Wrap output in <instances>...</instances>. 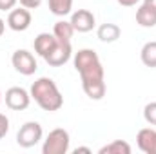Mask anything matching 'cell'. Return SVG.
<instances>
[{"label":"cell","instance_id":"ac0fdd59","mask_svg":"<svg viewBox=\"0 0 156 154\" xmlns=\"http://www.w3.org/2000/svg\"><path fill=\"white\" fill-rule=\"evenodd\" d=\"M144 120L149 125H156V102H149L144 107Z\"/></svg>","mask_w":156,"mask_h":154},{"label":"cell","instance_id":"7402d4cb","mask_svg":"<svg viewBox=\"0 0 156 154\" xmlns=\"http://www.w3.org/2000/svg\"><path fill=\"white\" fill-rule=\"evenodd\" d=\"M120 5H123V7H133V5H136L140 0H116Z\"/></svg>","mask_w":156,"mask_h":154},{"label":"cell","instance_id":"cb8c5ba5","mask_svg":"<svg viewBox=\"0 0 156 154\" xmlns=\"http://www.w3.org/2000/svg\"><path fill=\"white\" fill-rule=\"evenodd\" d=\"M4 31H5V22H4V20L0 18V37L4 35Z\"/></svg>","mask_w":156,"mask_h":154},{"label":"cell","instance_id":"603a6c76","mask_svg":"<svg viewBox=\"0 0 156 154\" xmlns=\"http://www.w3.org/2000/svg\"><path fill=\"white\" fill-rule=\"evenodd\" d=\"M78 152H87V154H91V149H89V147H76V149H75V154H78Z\"/></svg>","mask_w":156,"mask_h":154},{"label":"cell","instance_id":"ffe728a7","mask_svg":"<svg viewBox=\"0 0 156 154\" xmlns=\"http://www.w3.org/2000/svg\"><path fill=\"white\" fill-rule=\"evenodd\" d=\"M18 2L22 7H27V9H37L42 4V0H18Z\"/></svg>","mask_w":156,"mask_h":154},{"label":"cell","instance_id":"8fae6325","mask_svg":"<svg viewBox=\"0 0 156 154\" xmlns=\"http://www.w3.org/2000/svg\"><path fill=\"white\" fill-rule=\"evenodd\" d=\"M56 44H58V38L53 33H40L38 37L35 38V53L38 56H42V58H45L55 49Z\"/></svg>","mask_w":156,"mask_h":154},{"label":"cell","instance_id":"30bf717a","mask_svg":"<svg viewBox=\"0 0 156 154\" xmlns=\"http://www.w3.org/2000/svg\"><path fill=\"white\" fill-rule=\"evenodd\" d=\"M136 143L138 149L145 154H156V131L151 127L140 129L136 134Z\"/></svg>","mask_w":156,"mask_h":154},{"label":"cell","instance_id":"8992f818","mask_svg":"<svg viewBox=\"0 0 156 154\" xmlns=\"http://www.w3.org/2000/svg\"><path fill=\"white\" fill-rule=\"evenodd\" d=\"M31 103V93L24 87H9L5 91V105L11 111H26Z\"/></svg>","mask_w":156,"mask_h":154},{"label":"cell","instance_id":"9a60e30c","mask_svg":"<svg viewBox=\"0 0 156 154\" xmlns=\"http://www.w3.org/2000/svg\"><path fill=\"white\" fill-rule=\"evenodd\" d=\"M53 35L56 37L58 40H66V42H71L73 35H75V27L71 22L67 20H58L53 27Z\"/></svg>","mask_w":156,"mask_h":154},{"label":"cell","instance_id":"2e32d148","mask_svg":"<svg viewBox=\"0 0 156 154\" xmlns=\"http://www.w3.org/2000/svg\"><path fill=\"white\" fill-rule=\"evenodd\" d=\"M131 145L127 143V142H123V140H115V142H111V143H107V145H104L98 152L100 154H131Z\"/></svg>","mask_w":156,"mask_h":154},{"label":"cell","instance_id":"277c9868","mask_svg":"<svg viewBox=\"0 0 156 154\" xmlns=\"http://www.w3.org/2000/svg\"><path fill=\"white\" fill-rule=\"evenodd\" d=\"M42 136H44V131L38 121H26L16 134V143L22 149H31L42 140Z\"/></svg>","mask_w":156,"mask_h":154},{"label":"cell","instance_id":"9c48e42d","mask_svg":"<svg viewBox=\"0 0 156 154\" xmlns=\"http://www.w3.org/2000/svg\"><path fill=\"white\" fill-rule=\"evenodd\" d=\"M69 22L73 24L75 31H78V33H89L96 26V18H94V15L89 9H78V11H75L71 15Z\"/></svg>","mask_w":156,"mask_h":154},{"label":"cell","instance_id":"5bb4252c","mask_svg":"<svg viewBox=\"0 0 156 154\" xmlns=\"http://www.w3.org/2000/svg\"><path fill=\"white\" fill-rule=\"evenodd\" d=\"M140 58H142V64L156 69V40H151L147 44H144L142 51H140Z\"/></svg>","mask_w":156,"mask_h":154},{"label":"cell","instance_id":"484cf974","mask_svg":"<svg viewBox=\"0 0 156 154\" xmlns=\"http://www.w3.org/2000/svg\"><path fill=\"white\" fill-rule=\"evenodd\" d=\"M0 102H2V93H0Z\"/></svg>","mask_w":156,"mask_h":154},{"label":"cell","instance_id":"52a82bcc","mask_svg":"<svg viewBox=\"0 0 156 154\" xmlns=\"http://www.w3.org/2000/svg\"><path fill=\"white\" fill-rule=\"evenodd\" d=\"M73 56V47H71V42H66V40H58V44L55 45V49L44 58L51 67H60L64 64H67Z\"/></svg>","mask_w":156,"mask_h":154},{"label":"cell","instance_id":"44dd1931","mask_svg":"<svg viewBox=\"0 0 156 154\" xmlns=\"http://www.w3.org/2000/svg\"><path fill=\"white\" fill-rule=\"evenodd\" d=\"M18 0H0V11H11Z\"/></svg>","mask_w":156,"mask_h":154},{"label":"cell","instance_id":"4fadbf2b","mask_svg":"<svg viewBox=\"0 0 156 154\" xmlns=\"http://www.w3.org/2000/svg\"><path fill=\"white\" fill-rule=\"evenodd\" d=\"M120 35H122V29L118 27L116 24H111V22L102 24V26L96 29V37L102 40L104 44H113V42H116V40L120 38Z\"/></svg>","mask_w":156,"mask_h":154},{"label":"cell","instance_id":"5b68a950","mask_svg":"<svg viewBox=\"0 0 156 154\" xmlns=\"http://www.w3.org/2000/svg\"><path fill=\"white\" fill-rule=\"evenodd\" d=\"M11 64L15 67L16 73L24 75V76H31L37 73L38 69V64H37V58L33 56V53H29L27 49H16L11 56Z\"/></svg>","mask_w":156,"mask_h":154},{"label":"cell","instance_id":"d4e9b609","mask_svg":"<svg viewBox=\"0 0 156 154\" xmlns=\"http://www.w3.org/2000/svg\"><path fill=\"white\" fill-rule=\"evenodd\" d=\"M144 4H147V5H151V7L156 9V0H144Z\"/></svg>","mask_w":156,"mask_h":154},{"label":"cell","instance_id":"ba28073f","mask_svg":"<svg viewBox=\"0 0 156 154\" xmlns=\"http://www.w3.org/2000/svg\"><path fill=\"white\" fill-rule=\"evenodd\" d=\"M31 20H33V16H31V11L27 7H18V9L13 7L7 15V26H9V29H13L16 33L29 29Z\"/></svg>","mask_w":156,"mask_h":154},{"label":"cell","instance_id":"7a4b0ae2","mask_svg":"<svg viewBox=\"0 0 156 154\" xmlns=\"http://www.w3.org/2000/svg\"><path fill=\"white\" fill-rule=\"evenodd\" d=\"M29 93H31V98L38 103L40 109H44L47 113H55V111L62 109V105H64V96L53 78L42 76L35 80Z\"/></svg>","mask_w":156,"mask_h":154},{"label":"cell","instance_id":"e0dca14e","mask_svg":"<svg viewBox=\"0 0 156 154\" xmlns=\"http://www.w3.org/2000/svg\"><path fill=\"white\" fill-rule=\"evenodd\" d=\"M49 11L56 16H66L73 9V0H47Z\"/></svg>","mask_w":156,"mask_h":154},{"label":"cell","instance_id":"7c38bea8","mask_svg":"<svg viewBox=\"0 0 156 154\" xmlns=\"http://www.w3.org/2000/svg\"><path fill=\"white\" fill-rule=\"evenodd\" d=\"M136 22L142 27H154L156 26V9L151 7V5H147V4H142L136 9Z\"/></svg>","mask_w":156,"mask_h":154},{"label":"cell","instance_id":"3957f363","mask_svg":"<svg viewBox=\"0 0 156 154\" xmlns=\"http://www.w3.org/2000/svg\"><path fill=\"white\" fill-rule=\"evenodd\" d=\"M71 145V136L66 129H53L47 138L44 140L42 145V154H66L69 152Z\"/></svg>","mask_w":156,"mask_h":154},{"label":"cell","instance_id":"6da1fadb","mask_svg":"<svg viewBox=\"0 0 156 154\" xmlns=\"http://www.w3.org/2000/svg\"><path fill=\"white\" fill-rule=\"evenodd\" d=\"M75 69L80 75L82 89L91 100H102L105 96V75L100 56L94 49H80L73 58Z\"/></svg>","mask_w":156,"mask_h":154},{"label":"cell","instance_id":"d6986e66","mask_svg":"<svg viewBox=\"0 0 156 154\" xmlns=\"http://www.w3.org/2000/svg\"><path fill=\"white\" fill-rule=\"evenodd\" d=\"M9 132V118L0 113V140Z\"/></svg>","mask_w":156,"mask_h":154}]
</instances>
